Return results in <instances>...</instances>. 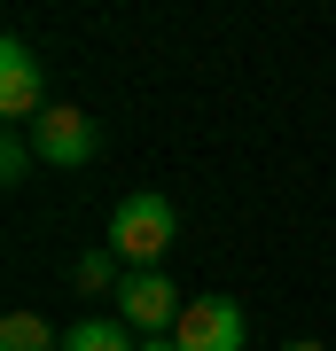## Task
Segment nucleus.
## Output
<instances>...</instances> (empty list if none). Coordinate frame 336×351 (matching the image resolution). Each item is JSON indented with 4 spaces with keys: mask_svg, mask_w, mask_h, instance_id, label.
Segmentation results:
<instances>
[{
    "mask_svg": "<svg viewBox=\"0 0 336 351\" xmlns=\"http://www.w3.org/2000/svg\"><path fill=\"white\" fill-rule=\"evenodd\" d=\"M172 234H180V211H172L164 195H149V188L117 195V211H110V250L133 265V274H157V258L172 250Z\"/></svg>",
    "mask_w": 336,
    "mask_h": 351,
    "instance_id": "obj_1",
    "label": "nucleus"
},
{
    "mask_svg": "<svg viewBox=\"0 0 336 351\" xmlns=\"http://www.w3.org/2000/svg\"><path fill=\"white\" fill-rule=\"evenodd\" d=\"M110 313L133 328V336H172L188 304H180V289L164 281V274H125V281H117V297H110Z\"/></svg>",
    "mask_w": 336,
    "mask_h": 351,
    "instance_id": "obj_2",
    "label": "nucleus"
},
{
    "mask_svg": "<svg viewBox=\"0 0 336 351\" xmlns=\"http://www.w3.org/2000/svg\"><path fill=\"white\" fill-rule=\"evenodd\" d=\"M24 133H32L39 164H94V117L71 110V101H47V110H39Z\"/></svg>",
    "mask_w": 336,
    "mask_h": 351,
    "instance_id": "obj_3",
    "label": "nucleus"
},
{
    "mask_svg": "<svg viewBox=\"0 0 336 351\" xmlns=\"http://www.w3.org/2000/svg\"><path fill=\"white\" fill-rule=\"evenodd\" d=\"M0 110H8L16 125H32V117L47 110V71H39V55L16 32L0 39Z\"/></svg>",
    "mask_w": 336,
    "mask_h": 351,
    "instance_id": "obj_4",
    "label": "nucleus"
},
{
    "mask_svg": "<svg viewBox=\"0 0 336 351\" xmlns=\"http://www.w3.org/2000/svg\"><path fill=\"white\" fill-rule=\"evenodd\" d=\"M172 336H180V351H243L250 328H243V304L235 297H196Z\"/></svg>",
    "mask_w": 336,
    "mask_h": 351,
    "instance_id": "obj_5",
    "label": "nucleus"
},
{
    "mask_svg": "<svg viewBox=\"0 0 336 351\" xmlns=\"http://www.w3.org/2000/svg\"><path fill=\"white\" fill-rule=\"evenodd\" d=\"M63 351H141V343H133V328H125L117 313H94V320L63 328Z\"/></svg>",
    "mask_w": 336,
    "mask_h": 351,
    "instance_id": "obj_6",
    "label": "nucleus"
},
{
    "mask_svg": "<svg viewBox=\"0 0 336 351\" xmlns=\"http://www.w3.org/2000/svg\"><path fill=\"white\" fill-rule=\"evenodd\" d=\"M0 351H63V336L39 313H8V320H0Z\"/></svg>",
    "mask_w": 336,
    "mask_h": 351,
    "instance_id": "obj_7",
    "label": "nucleus"
},
{
    "mask_svg": "<svg viewBox=\"0 0 336 351\" xmlns=\"http://www.w3.org/2000/svg\"><path fill=\"white\" fill-rule=\"evenodd\" d=\"M117 265H125L117 250H87V258H78V289H117V281H125Z\"/></svg>",
    "mask_w": 336,
    "mask_h": 351,
    "instance_id": "obj_8",
    "label": "nucleus"
},
{
    "mask_svg": "<svg viewBox=\"0 0 336 351\" xmlns=\"http://www.w3.org/2000/svg\"><path fill=\"white\" fill-rule=\"evenodd\" d=\"M32 156H39V149H32V133H0V180H8V188L32 172Z\"/></svg>",
    "mask_w": 336,
    "mask_h": 351,
    "instance_id": "obj_9",
    "label": "nucleus"
},
{
    "mask_svg": "<svg viewBox=\"0 0 336 351\" xmlns=\"http://www.w3.org/2000/svg\"><path fill=\"white\" fill-rule=\"evenodd\" d=\"M141 351H180V336H141Z\"/></svg>",
    "mask_w": 336,
    "mask_h": 351,
    "instance_id": "obj_10",
    "label": "nucleus"
},
{
    "mask_svg": "<svg viewBox=\"0 0 336 351\" xmlns=\"http://www.w3.org/2000/svg\"><path fill=\"white\" fill-rule=\"evenodd\" d=\"M282 351H328V343H313V336H305V343H282Z\"/></svg>",
    "mask_w": 336,
    "mask_h": 351,
    "instance_id": "obj_11",
    "label": "nucleus"
}]
</instances>
